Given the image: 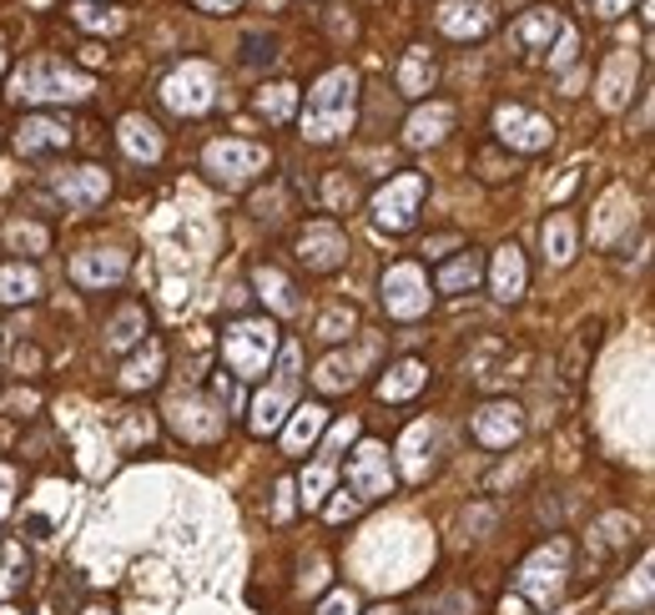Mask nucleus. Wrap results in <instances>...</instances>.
<instances>
[{
  "label": "nucleus",
  "mask_w": 655,
  "mask_h": 615,
  "mask_svg": "<svg viewBox=\"0 0 655 615\" xmlns=\"http://www.w3.org/2000/svg\"><path fill=\"white\" fill-rule=\"evenodd\" d=\"M323 208L327 212H348V208H358L364 202V182H358V172H348V167H338V172H327L323 177Z\"/></svg>",
  "instance_id": "28"
},
{
  "label": "nucleus",
  "mask_w": 655,
  "mask_h": 615,
  "mask_svg": "<svg viewBox=\"0 0 655 615\" xmlns=\"http://www.w3.org/2000/svg\"><path fill=\"white\" fill-rule=\"evenodd\" d=\"M560 31H564L560 11H550V5H535L524 21H514V26H510V46H520V51H545V46H550V36H560Z\"/></svg>",
  "instance_id": "19"
},
{
  "label": "nucleus",
  "mask_w": 655,
  "mask_h": 615,
  "mask_svg": "<svg viewBox=\"0 0 655 615\" xmlns=\"http://www.w3.org/2000/svg\"><path fill=\"white\" fill-rule=\"evenodd\" d=\"M318 615H358V601L348 595V590H333V595L318 605Z\"/></svg>",
  "instance_id": "39"
},
{
  "label": "nucleus",
  "mask_w": 655,
  "mask_h": 615,
  "mask_svg": "<svg viewBox=\"0 0 655 615\" xmlns=\"http://www.w3.org/2000/svg\"><path fill=\"white\" fill-rule=\"evenodd\" d=\"M127 252H111V248H86L71 258V277H76L81 288H117L121 277H127Z\"/></svg>",
  "instance_id": "14"
},
{
  "label": "nucleus",
  "mask_w": 655,
  "mask_h": 615,
  "mask_svg": "<svg viewBox=\"0 0 655 615\" xmlns=\"http://www.w3.org/2000/svg\"><path fill=\"white\" fill-rule=\"evenodd\" d=\"M570 56H575V36H570V31H560V51H555V66H564Z\"/></svg>",
  "instance_id": "42"
},
{
  "label": "nucleus",
  "mask_w": 655,
  "mask_h": 615,
  "mask_svg": "<svg viewBox=\"0 0 655 615\" xmlns=\"http://www.w3.org/2000/svg\"><path fill=\"white\" fill-rule=\"evenodd\" d=\"M106 187H111V177H106L102 167H71L56 177V197H61L66 208H76V212H92L96 202L106 197Z\"/></svg>",
  "instance_id": "16"
},
{
  "label": "nucleus",
  "mask_w": 655,
  "mask_h": 615,
  "mask_svg": "<svg viewBox=\"0 0 655 615\" xmlns=\"http://www.w3.org/2000/svg\"><path fill=\"white\" fill-rule=\"evenodd\" d=\"M373 615H398V611H389V605H379V611H373Z\"/></svg>",
  "instance_id": "47"
},
{
  "label": "nucleus",
  "mask_w": 655,
  "mask_h": 615,
  "mask_svg": "<svg viewBox=\"0 0 655 615\" xmlns=\"http://www.w3.org/2000/svg\"><path fill=\"white\" fill-rule=\"evenodd\" d=\"M81 615H111V611H102V605H92V611H81Z\"/></svg>",
  "instance_id": "46"
},
{
  "label": "nucleus",
  "mask_w": 655,
  "mask_h": 615,
  "mask_svg": "<svg viewBox=\"0 0 655 615\" xmlns=\"http://www.w3.org/2000/svg\"><path fill=\"white\" fill-rule=\"evenodd\" d=\"M196 11H207V15H227V11H237L242 0H192Z\"/></svg>",
  "instance_id": "41"
},
{
  "label": "nucleus",
  "mask_w": 655,
  "mask_h": 615,
  "mask_svg": "<svg viewBox=\"0 0 655 615\" xmlns=\"http://www.w3.org/2000/svg\"><path fill=\"white\" fill-rule=\"evenodd\" d=\"M146 339V308H121L117 318H111V328H106V348L111 354H121V348H131V343Z\"/></svg>",
  "instance_id": "30"
},
{
  "label": "nucleus",
  "mask_w": 655,
  "mask_h": 615,
  "mask_svg": "<svg viewBox=\"0 0 655 615\" xmlns=\"http://www.w3.org/2000/svg\"><path fill=\"white\" fill-rule=\"evenodd\" d=\"M273 61H277V40L252 31V36L242 40V66H273Z\"/></svg>",
  "instance_id": "36"
},
{
  "label": "nucleus",
  "mask_w": 655,
  "mask_h": 615,
  "mask_svg": "<svg viewBox=\"0 0 655 615\" xmlns=\"http://www.w3.org/2000/svg\"><path fill=\"white\" fill-rule=\"evenodd\" d=\"M489 283H495V298H504V303H514L524 293V283H529V273H524V258H520V248H499V258H495V273H489Z\"/></svg>",
  "instance_id": "26"
},
{
  "label": "nucleus",
  "mask_w": 655,
  "mask_h": 615,
  "mask_svg": "<svg viewBox=\"0 0 655 615\" xmlns=\"http://www.w3.org/2000/svg\"><path fill=\"white\" fill-rule=\"evenodd\" d=\"M343 495H354L358 505H373V499L393 495V464H389V449L364 439L358 454L348 459V489Z\"/></svg>",
  "instance_id": "9"
},
{
  "label": "nucleus",
  "mask_w": 655,
  "mask_h": 615,
  "mask_svg": "<svg viewBox=\"0 0 655 615\" xmlns=\"http://www.w3.org/2000/svg\"><path fill=\"white\" fill-rule=\"evenodd\" d=\"M354 434H358V424H354V419H348V424H338V429H333V445H327V449H318L313 470L302 474V505H308V510H323L327 485H333V470H338V464H333V449H338V439H354Z\"/></svg>",
  "instance_id": "17"
},
{
  "label": "nucleus",
  "mask_w": 655,
  "mask_h": 615,
  "mask_svg": "<svg viewBox=\"0 0 655 615\" xmlns=\"http://www.w3.org/2000/svg\"><path fill=\"white\" fill-rule=\"evenodd\" d=\"M71 142V127L61 117H26L21 131H15V146L26 152V157H46V152H61Z\"/></svg>",
  "instance_id": "18"
},
{
  "label": "nucleus",
  "mask_w": 655,
  "mask_h": 615,
  "mask_svg": "<svg viewBox=\"0 0 655 615\" xmlns=\"http://www.w3.org/2000/svg\"><path fill=\"white\" fill-rule=\"evenodd\" d=\"M495 131L499 142L514 146V152H545L555 137V127L545 117H535V111H524V106H499L495 111Z\"/></svg>",
  "instance_id": "12"
},
{
  "label": "nucleus",
  "mask_w": 655,
  "mask_h": 615,
  "mask_svg": "<svg viewBox=\"0 0 655 615\" xmlns=\"http://www.w3.org/2000/svg\"><path fill=\"white\" fill-rule=\"evenodd\" d=\"M595 11H600V15H620V11H630V0H595Z\"/></svg>",
  "instance_id": "43"
},
{
  "label": "nucleus",
  "mask_w": 655,
  "mask_h": 615,
  "mask_svg": "<svg viewBox=\"0 0 655 615\" xmlns=\"http://www.w3.org/2000/svg\"><path fill=\"white\" fill-rule=\"evenodd\" d=\"M323 409H293V429L283 434V449H288V454H302V445H313L318 434H323Z\"/></svg>",
  "instance_id": "33"
},
{
  "label": "nucleus",
  "mask_w": 655,
  "mask_h": 615,
  "mask_svg": "<svg viewBox=\"0 0 655 615\" xmlns=\"http://www.w3.org/2000/svg\"><path fill=\"white\" fill-rule=\"evenodd\" d=\"M354 117H358V76L348 66H338V71H327L313 92H308L302 137H308V142H338V137L354 131Z\"/></svg>",
  "instance_id": "1"
},
{
  "label": "nucleus",
  "mask_w": 655,
  "mask_h": 615,
  "mask_svg": "<svg viewBox=\"0 0 655 615\" xmlns=\"http://www.w3.org/2000/svg\"><path fill=\"white\" fill-rule=\"evenodd\" d=\"M479 277H485V252L464 248L454 262H444V268H439V293H464V288H474Z\"/></svg>",
  "instance_id": "27"
},
{
  "label": "nucleus",
  "mask_w": 655,
  "mask_h": 615,
  "mask_svg": "<svg viewBox=\"0 0 655 615\" xmlns=\"http://www.w3.org/2000/svg\"><path fill=\"white\" fill-rule=\"evenodd\" d=\"M327 515H333V520H348V515H358V499H338Z\"/></svg>",
  "instance_id": "44"
},
{
  "label": "nucleus",
  "mask_w": 655,
  "mask_h": 615,
  "mask_svg": "<svg viewBox=\"0 0 655 615\" xmlns=\"http://www.w3.org/2000/svg\"><path fill=\"white\" fill-rule=\"evenodd\" d=\"M293 102H298V86H267V92H258V111L267 121H288Z\"/></svg>",
  "instance_id": "34"
},
{
  "label": "nucleus",
  "mask_w": 655,
  "mask_h": 615,
  "mask_svg": "<svg viewBox=\"0 0 655 615\" xmlns=\"http://www.w3.org/2000/svg\"><path fill=\"white\" fill-rule=\"evenodd\" d=\"M449 127H454V106H449V102H429V106H419V111L408 117L404 142L408 146H433V142H444Z\"/></svg>",
  "instance_id": "21"
},
{
  "label": "nucleus",
  "mask_w": 655,
  "mask_h": 615,
  "mask_svg": "<svg viewBox=\"0 0 655 615\" xmlns=\"http://www.w3.org/2000/svg\"><path fill=\"white\" fill-rule=\"evenodd\" d=\"M162 368H167V348L162 339H146L136 354L121 364V389H152L162 379Z\"/></svg>",
  "instance_id": "22"
},
{
  "label": "nucleus",
  "mask_w": 655,
  "mask_h": 615,
  "mask_svg": "<svg viewBox=\"0 0 655 615\" xmlns=\"http://www.w3.org/2000/svg\"><path fill=\"white\" fill-rule=\"evenodd\" d=\"M121 146H127V157H136V162H157L162 152H167V142H162V131L152 127L146 117H127L121 121Z\"/></svg>",
  "instance_id": "25"
},
{
  "label": "nucleus",
  "mask_w": 655,
  "mask_h": 615,
  "mask_svg": "<svg viewBox=\"0 0 655 615\" xmlns=\"http://www.w3.org/2000/svg\"><path fill=\"white\" fill-rule=\"evenodd\" d=\"M560 615H570V611H560Z\"/></svg>",
  "instance_id": "48"
},
{
  "label": "nucleus",
  "mask_w": 655,
  "mask_h": 615,
  "mask_svg": "<svg viewBox=\"0 0 655 615\" xmlns=\"http://www.w3.org/2000/svg\"><path fill=\"white\" fill-rule=\"evenodd\" d=\"M419 202H424V177L419 172H404V177H389V182L373 192V223L383 233H408L419 223Z\"/></svg>",
  "instance_id": "6"
},
{
  "label": "nucleus",
  "mask_w": 655,
  "mask_h": 615,
  "mask_svg": "<svg viewBox=\"0 0 655 615\" xmlns=\"http://www.w3.org/2000/svg\"><path fill=\"white\" fill-rule=\"evenodd\" d=\"M545 258L555 268H564V262L575 258V223L564 212H550V223H545Z\"/></svg>",
  "instance_id": "31"
},
{
  "label": "nucleus",
  "mask_w": 655,
  "mask_h": 615,
  "mask_svg": "<svg viewBox=\"0 0 655 615\" xmlns=\"http://www.w3.org/2000/svg\"><path fill=\"white\" fill-rule=\"evenodd\" d=\"M76 26H86V31H121V15L102 11V5H76Z\"/></svg>",
  "instance_id": "37"
},
{
  "label": "nucleus",
  "mask_w": 655,
  "mask_h": 615,
  "mask_svg": "<svg viewBox=\"0 0 655 615\" xmlns=\"http://www.w3.org/2000/svg\"><path fill=\"white\" fill-rule=\"evenodd\" d=\"M15 96L21 102H86L92 96V76L66 66L61 56H40V61L15 71Z\"/></svg>",
  "instance_id": "2"
},
{
  "label": "nucleus",
  "mask_w": 655,
  "mask_h": 615,
  "mask_svg": "<svg viewBox=\"0 0 655 615\" xmlns=\"http://www.w3.org/2000/svg\"><path fill=\"white\" fill-rule=\"evenodd\" d=\"M354 323H358L354 308H333V314L318 323V339H323V343H343L348 333H354Z\"/></svg>",
  "instance_id": "35"
},
{
  "label": "nucleus",
  "mask_w": 655,
  "mask_h": 615,
  "mask_svg": "<svg viewBox=\"0 0 655 615\" xmlns=\"http://www.w3.org/2000/svg\"><path fill=\"white\" fill-rule=\"evenodd\" d=\"M433 81H439V61L424 46H408L404 66H398V96H429Z\"/></svg>",
  "instance_id": "23"
},
{
  "label": "nucleus",
  "mask_w": 655,
  "mask_h": 615,
  "mask_svg": "<svg viewBox=\"0 0 655 615\" xmlns=\"http://www.w3.org/2000/svg\"><path fill=\"white\" fill-rule=\"evenodd\" d=\"M293 399H298V348H283L277 354V374L273 383L258 393V404H252V429L258 434H277L283 429V419L293 414Z\"/></svg>",
  "instance_id": "4"
},
{
  "label": "nucleus",
  "mask_w": 655,
  "mask_h": 615,
  "mask_svg": "<svg viewBox=\"0 0 655 615\" xmlns=\"http://www.w3.org/2000/svg\"><path fill=\"white\" fill-rule=\"evenodd\" d=\"M499 615H524V595H504V605H499Z\"/></svg>",
  "instance_id": "45"
},
{
  "label": "nucleus",
  "mask_w": 655,
  "mask_h": 615,
  "mask_svg": "<svg viewBox=\"0 0 655 615\" xmlns=\"http://www.w3.org/2000/svg\"><path fill=\"white\" fill-rule=\"evenodd\" d=\"M626 535H635V524H630L626 515H610V520L595 524V540H590V551H595V560H610V555L626 551Z\"/></svg>",
  "instance_id": "32"
},
{
  "label": "nucleus",
  "mask_w": 655,
  "mask_h": 615,
  "mask_svg": "<svg viewBox=\"0 0 655 615\" xmlns=\"http://www.w3.org/2000/svg\"><path fill=\"white\" fill-rule=\"evenodd\" d=\"M277 354V328L267 318H237L223 333V358L237 379H262Z\"/></svg>",
  "instance_id": "3"
},
{
  "label": "nucleus",
  "mask_w": 655,
  "mask_h": 615,
  "mask_svg": "<svg viewBox=\"0 0 655 615\" xmlns=\"http://www.w3.org/2000/svg\"><path fill=\"white\" fill-rule=\"evenodd\" d=\"M429 277H424L419 262H393L389 273H383V308L389 318H419L429 314Z\"/></svg>",
  "instance_id": "10"
},
{
  "label": "nucleus",
  "mask_w": 655,
  "mask_h": 615,
  "mask_svg": "<svg viewBox=\"0 0 655 615\" xmlns=\"http://www.w3.org/2000/svg\"><path fill=\"white\" fill-rule=\"evenodd\" d=\"M11 243H15V248H26V252H40V248H46V227L15 223V227H11Z\"/></svg>",
  "instance_id": "38"
},
{
  "label": "nucleus",
  "mask_w": 655,
  "mask_h": 615,
  "mask_svg": "<svg viewBox=\"0 0 655 615\" xmlns=\"http://www.w3.org/2000/svg\"><path fill=\"white\" fill-rule=\"evenodd\" d=\"M162 102H167L171 111H182V117H202V111H212V102H217V71H212L207 61L177 66V71L162 81Z\"/></svg>",
  "instance_id": "5"
},
{
  "label": "nucleus",
  "mask_w": 655,
  "mask_h": 615,
  "mask_svg": "<svg viewBox=\"0 0 655 615\" xmlns=\"http://www.w3.org/2000/svg\"><path fill=\"white\" fill-rule=\"evenodd\" d=\"M429 383V368L419 364V358H398L393 368H383L379 379V399H389V404H398V399H414V393Z\"/></svg>",
  "instance_id": "24"
},
{
  "label": "nucleus",
  "mask_w": 655,
  "mask_h": 615,
  "mask_svg": "<svg viewBox=\"0 0 655 615\" xmlns=\"http://www.w3.org/2000/svg\"><path fill=\"white\" fill-rule=\"evenodd\" d=\"M293 485H288V480H283V485H277V505H273V520H288V515H293Z\"/></svg>",
  "instance_id": "40"
},
{
  "label": "nucleus",
  "mask_w": 655,
  "mask_h": 615,
  "mask_svg": "<svg viewBox=\"0 0 655 615\" xmlns=\"http://www.w3.org/2000/svg\"><path fill=\"white\" fill-rule=\"evenodd\" d=\"M202 167H207L212 182L242 187V182H252L258 172H267V146H258V142H237V137H227V142H212L207 152H202Z\"/></svg>",
  "instance_id": "7"
},
{
  "label": "nucleus",
  "mask_w": 655,
  "mask_h": 615,
  "mask_svg": "<svg viewBox=\"0 0 655 615\" xmlns=\"http://www.w3.org/2000/svg\"><path fill=\"white\" fill-rule=\"evenodd\" d=\"M252 283H258V298L267 303L273 314H283V318L302 314V298H298V288H293V277L283 273V268H273V262H262L258 273H252Z\"/></svg>",
  "instance_id": "20"
},
{
  "label": "nucleus",
  "mask_w": 655,
  "mask_h": 615,
  "mask_svg": "<svg viewBox=\"0 0 655 615\" xmlns=\"http://www.w3.org/2000/svg\"><path fill=\"white\" fill-rule=\"evenodd\" d=\"M524 434V409L514 399H489L479 414H474V439L485 449H510Z\"/></svg>",
  "instance_id": "13"
},
{
  "label": "nucleus",
  "mask_w": 655,
  "mask_h": 615,
  "mask_svg": "<svg viewBox=\"0 0 655 615\" xmlns=\"http://www.w3.org/2000/svg\"><path fill=\"white\" fill-rule=\"evenodd\" d=\"M564 576H570V545L564 540H550L539 555H529L520 570V595H529L535 605H550L564 590Z\"/></svg>",
  "instance_id": "8"
},
{
  "label": "nucleus",
  "mask_w": 655,
  "mask_h": 615,
  "mask_svg": "<svg viewBox=\"0 0 655 615\" xmlns=\"http://www.w3.org/2000/svg\"><path fill=\"white\" fill-rule=\"evenodd\" d=\"M343 258H348V237H343L338 223L318 217L298 233V262L308 273H333V268H343Z\"/></svg>",
  "instance_id": "11"
},
{
  "label": "nucleus",
  "mask_w": 655,
  "mask_h": 615,
  "mask_svg": "<svg viewBox=\"0 0 655 615\" xmlns=\"http://www.w3.org/2000/svg\"><path fill=\"white\" fill-rule=\"evenodd\" d=\"M40 293V277L26 258H15L0 268V303H31Z\"/></svg>",
  "instance_id": "29"
},
{
  "label": "nucleus",
  "mask_w": 655,
  "mask_h": 615,
  "mask_svg": "<svg viewBox=\"0 0 655 615\" xmlns=\"http://www.w3.org/2000/svg\"><path fill=\"white\" fill-rule=\"evenodd\" d=\"M489 26H495L489 0H444V11H439V31L454 40H479Z\"/></svg>",
  "instance_id": "15"
}]
</instances>
